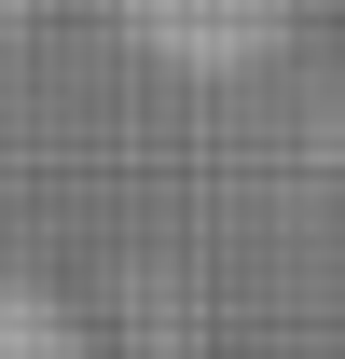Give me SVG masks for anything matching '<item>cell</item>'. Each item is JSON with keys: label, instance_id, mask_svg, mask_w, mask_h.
<instances>
[{"label": "cell", "instance_id": "cell-1", "mask_svg": "<svg viewBox=\"0 0 345 359\" xmlns=\"http://www.w3.org/2000/svg\"><path fill=\"white\" fill-rule=\"evenodd\" d=\"M0 359H97V346H83V318L55 304V290L0 276Z\"/></svg>", "mask_w": 345, "mask_h": 359}]
</instances>
